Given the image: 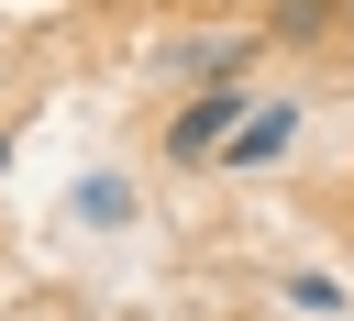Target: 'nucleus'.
I'll use <instances>...</instances> for the list:
<instances>
[{"label": "nucleus", "mask_w": 354, "mask_h": 321, "mask_svg": "<svg viewBox=\"0 0 354 321\" xmlns=\"http://www.w3.org/2000/svg\"><path fill=\"white\" fill-rule=\"evenodd\" d=\"M243 111H254L243 89H199V100H188L177 122H166V155H177V166H199V155H221V144L243 133Z\"/></svg>", "instance_id": "f257e3e1"}, {"label": "nucleus", "mask_w": 354, "mask_h": 321, "mask_svg": "<svg viewBox=\"0 0 354 321\" xmlns=\"http://www.w3.org/2000/svg\"><path fill=\"white\" fill-rule=\"evenodd\" d=\"M288 144H299V111H288V100H254L221 155H232V166H266V155H288Z\"/></svg>", "instance_id": "f03ea898"}, {"label": "nucleus", "mask_w": 354, "mask_h": 321, "mask_svg": "<svg viewBox=\"0 0 354 321\" xmlns=\"http://www.w3.org/2000/svg\"><path fill=\"white\" fill-rule=\"evenodd\" d=\"M77 221H100V232L133 221V188H122V177H77Z\"/></svg>", "instance_id": "7ed1b4c3"}, {"label": "nucleus", "mask_w": 354, "mask_h": 321, "mask_svg": "<svg viewBox=\"0 0 354 321\" xmlns=\"http://www.w3.org/2000/svg\"><path fill=\"white\" fill-rule=\"evenodd\" d=\"M277 44H310V33H332V0H277V22H266Z\"/></svg>", "instance_id": "20e7f679"}, {"label": "nucleus", "mask_w": 354, "mask_h": 321, "mask_svg": "<svg viewBox=\"0 0 354 321\" xmlns=\"http://www.w3.org/2000/svg\"><path fill=\"white\" fill-rule=\"evenodd\" d=\"M0 166H11V133H0Z\"/></svg>", "instance_id": "39448f33"}]
</instances>
